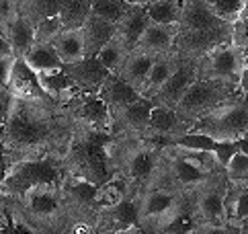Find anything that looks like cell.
<instances>
[{"label":"cell","instance_id":"d590c367","mask_svg":"<svg viewBox=\"0 0 248 234\" xmlns=\"http://www.w3.org/2000/svg\"><path fill=\"white\" fill-rule=\"evenodd\" d=\"M244 6H246V0H211L209 11L219 21H232L244 11Z\"/></svg>","mask_w":248,"mask_h":234},{"label":"cell","instance_id":"277c9868","mask_svg":"<svg viewBox=\"0 0 248 234\" xmlns=\"http://www.w3.org/2000/svg\"><path fill=\"white\" fill-rule=\"evenodd\" d=\"M76 163L80 173L84 175L86 181L91 183H103L109 177V163H107V152H105V136H93L91 140L82 142L74 152Z\"/></svg>","mask_w":248,"mask_h":234},{"label":"cell","instance_id":"ba28073f","mask_svg":"<svg viewBox=\"0 0 248 234\" xmlns=\"http://www.w3.org/2000/svg\"><path fill=\"white\" fill-rule=\"evenodd\" d=\"M54 46L60 53V58L64 60V64H78L84 58H88V50H86V37H84V29H66L62 31V35L54 41Z\"/></svg>","mask_w":248,"mask_h":234},{"label":"cell","instance_id":"7402d4cb","mask_svg":"<svg viewBox=\"0 0 248 234\" xmlns=\"http://www.w3.org/2000/svg\"><path fill=\"white\" fill-rule=\"evenodd\" d=\"M174 208V197L168 191H152L141 201V218H162Z\"/></svg>","mask_w":248,"mask_h":234},{"label":"cell","instance_id":"d6986e66","mask_svg":"<svg viewBox=\"0 0 248 234\" xmlns=\"http://www.w3.org/2000/svg\"><path fill=\"white\" fill-rule=\"evenodd\" d=\"M25 200H27V208L35 214V216H51L58 210V197L54 191H49V187H35L29 193H25Z\"/></svg>","mask_w":248,"mask_h":234},{"label":"cell","instance_id":"8992f818","mask_svg":"<svg viewBox=\"0 0 248 234\" xmlns=\"http://www.w3.org/2000/svg\"><path fill=\"white\" fill-rule=\"evenodd\" d=\"M64 70L78 84V88H91V91H94L96 86H105V83L111 78V72L103 66V62L96 56L84 58L82 62L70 64Z\"/></svg>","mask_w":248,"mask_h":234},{"label":"cell","instance_id":"cb8c5ba5","mask_svg":"<svg viewBox=\"0 0 248 234\" xmlns=\"http://www.w3.org/2000/svg\"><path fill=\"white\" fill-rule=\"evenodd\" d=\"M172 74H174V68L168 60H164V58L154 60V66H152V70H150V76H148L146 84H144V88H148L146 95H150V97L158 95L164 88V84L170 80Z\"/></svg>","mask_w":248,"mask_h":234},{"label":"cell","instance_id":"b9f144b4","mask_svg":"<svg viewBox=\"0 0 248 234\" xmlns=\"http://www.w3.org/2000/svg\"><path fill=\"white\" fill-rule=\"evenodd\" d=\"M68 0H37V13L41 19H49V17H58L62 8L66 6Z\"/></svg>","mask_w":248,"mask_h":234},{"label":"cell","instance_id":"f1b7e54d","mask_svg":"<svg viewBox=\"0 0 248 234\" xmlns=\"http://www.w3.org/2000/svg\"><path fill=\"white\" fill-rule=\"evenodd\" d=\"M199 212L209 222H219L226 216V203L224 197L217 191H207L199 197Z\"/></svg>","mask_w":248,"mask_h":234},{"label":"cell","instance_id":"816d5d0a","mask_svg":"<svg viewBox=\"0 0 248 234\" xmlns=\"http://www.w3.org/2000/svg\"><path fill=\"white\" fill-rule=\"evenodd\" d=\"M91 234H96V232H91Z\"/></svg>","mask_w":248,"mask_h":234},{"label":"cell","instance_id":"9c48e42d","mask_svg":"<svg viewBox=\"0 0 248 234\" xmlns=\"http://www.w3.org/2000/svg\"><path fill=\"white\" fill-rule=\"evenodd\" d=\"M193 83H195V70L191 66H183L179 70H174V74L164 84L162 91L156 95V99L164 107H172V105L179 107V103L183 101V97L187 95Z\"/></svg>","mask_w":248,"mask_h":234},{"label":"cell","instance_id":"5bb4252c","mask_svg":"<svg viewBox=\"0 0 248 234\" xmlns=\"http://www.w3.org/2000/svg\"><path fill=\"white\" fill-rule=\"evenodd\" d=\"M154 66V58L150 56L148 51H140V53H134L129 60H125V64H123V74L121 78L129 83L131 86H144L146 80L150 76V70Z\"/></svg>","mask_w":248,"mask_h":234},{"label":"cell","instance_id":"f546056e","mask_svg":"<svg viewBox=\"0 0 248 234\" xmlns=\"http://www.w3.org/2000/svg\"><path fill=\"white\" fill-rule=\"evenodd\" d=\"M113 220L125 228H134L141 220V203L136 200H123L113 208Z\"/></svg>","mask_w":248,"mask_h":234},{"label":"cell","instance_id":"ffe728a7","mask_svg":"<svg viewBox=\"0 0 248 234\" xmlns=\"http://www.w3.org/2000/svg\"><path fill=\"white\" fill-rule=\"evenodd\" d=\"M39 80L43 88H46V93L49 97H68L78 91V84L74 83L72 78L66 74V70H58V72H43L39 74Z\"/></svg>","mask_w":248,"mask_h":234},{"label":"cell","instance_id":"8fae6325","mask_svg":"<svg viewBox=\"0 0 248 234\" xmlns=\"http://www.w3.org/2000/svg\"><path fill=\"white\" fill-rule=\"evenodd\" d=\"M84 29V37H86V50H88V58L96 56L107 43L117 35V29L115 25L101 19V17L93 15L91 19L86 21V25L82 27Z\"/></svg>","mask_w":248,"mask_h":234},{"label":"cell","instance_id":"c3c4849f","mask_svg":"<svg viewBox=\"0 0 248 234\" xmlns=\"http://www.w3.org/2000/svg\"><path fill=\"white\" fill-rule=\"evenodd\" d=\"M242 25H244V31H246V37H248V2L242 11Z\"/></svg>","mask_w":248,"mask_h":234},{"label":"cell","instance_id":"836d02e7","mask_svg":"<svg viewBox=\"0 0 248 234\" xmlns=\"http://www.w3.org/2000/svg\"><path fill=\"white\" fill-rule=\"evenodd\" d=\"M62 31H64V25H62L60 15L41 19L35 27V43H54L62 35Z\"/></svg>","mask_w":248,"mask_h":234},{"label":"cell","instance_id":"44dd1931","mask_svg":"<svg viewBox=\"0 0 248 234\" xmlns=\"http://www.w3.org/2000/svg\"><path fill=\"white\" fill-rule=\"evenodd\" d=\"M8 41L15 50L16 56H27V51L35 46V29L31 27L29 21H23V19H16L11 25V31H8Z\"/></svg>","mask_w":248,"mask_h":234},{"label":"cell","instance_id":"7c38bea8","mask_svg":"<svg viewBox=\"0 0 248 234\" xmlns=\"http://www.w3.org/2000/svg\"><path fill=\"white\" fill-rule=\"evenodd\" d=\"M25 62H27L37 74H43V72H58V70L66 68L64 60L60 58L54 43H35L27 51V56H25Z\"/></svg>","mask_w":248,"mask_h":234},{"label":"cell","instance_id":"3957f363","mask_svg":"<svg viewBox=\"0 0 248 234\" xmlns=\"http://www.w3.org/2000/svg\"><path fill=\"white\" fill-rule=\"evenodd\" d=\"M230 88L226 83H217V80H195L187 95L183 97L179 103V109L187 115H199L203 111L211 109V107L219 105L230 95Z\"/></svg>","mask_w":248,"mask_h":234},{"label":"cell","instance_id":"f35d334b","mask_svg":"<svg viewBox=\"0 0 248 234\" xmlns=\"http://www.w3.org/2000/svg\"><path fill=\"white\" fill-rule=\"evenodd\" d=\"M70 193H72L78 201L93 203V201H96V197H99V187H96V183H91V181H86V179H80V181L72 183Z\"/></svg>","mask_w":248,"mask_h":234},{"label":"cell","instance_id":"1f68e13d","mask_svg":"<svg viewBox=\"0 0 248 234\" xmlns=\"http://www.w3.org/2000/svg\"><path fill=\"white\" fill-rule=\"evenodd\" d=\"M179 123V117H176L172 107H154L152 109V115H150V128L160 132V134H166V132H172Z\"/></svg>","mask_w":248,"mask_h":234},{"label":"cell","instance_id":"74e56055","mask_svg":"<svg viewBox=\"0 0 248 234\" xmlns=\"http://www.w3.org/2000/svg\"><path fill=\"white\" fill-rule=\"evenodd\" d=\"M195 230V220L191 214H174L164 224L166 234H191Z\"/></svg>","mask_w":248,"mask_h":234},{"label":"cell","instance_id":"60d3db41","mask_svg":"<svg viewBox=\"0 0 248 234\" xmlns=\"http://www.w3.org/2000/svg\"><path fill=\"white\" fill-rule=\"evenodd\" d=\"M226 168H228V175L232 177L234 181H246L248 179V156L242 154V152H238Z\"/></svg>","mask_w":248,"mask_h":234},{"label":"cell","instance_id":"f6af8a7d","mask_svg":"<svg viewBox=\"0 0 248 234\" xmlns=\"http://www.w3.org/2000/svg\"><path fill=\"white\" fill-rule=\"evenodd\" d=\"M236 142H238V148H240L242 154L248 156V134H244V136H242V138H238Z\"/></svg>","mask_w":248,"mask_h":234},{"label":"cell","instance_id":"484cf974","mask_svg":"<svg viewBox=\"0 0 248 234\" xmlns=\"http://www.w3.org/2000/svg\"><path fill=\"white\" fill-rule=\"evenodd\" d=\"M125 48H127V43L123 41V37L117 33L107 43V46H105L99 53H96V58L103 62V66L107 68L109 72H113V70H117L123 64V58H125Z\"/></svg>","mask_w":248,"mask_h":234},{"label":"cell","instance_id":"603a6c76","mask_svg":"<svg viewBox=\"0 0 248 234\" xmlns=\"http://www.w3.org/2000/svg\"><path fill=\"white\" fill-rule=\"evenodd\" d=\"M140 46L144 51L152 53V51H166L172 46V33L168 27L164 25H150L144 37L140 39Z\"/></svg>","mask_w":248,"mask_h":234},{"label":"cell","instance_id":"9a60e30c","mask_svg":"<svg viewBox=\"0 0 248 234\" xmlns=\"http://www.w3.org/2000/svg\"><path fill=\"white\" fill-rule=\"evenodd\" d=\"M80 117L99 130H105L111 119V107L101 95H86L80 103Z\"/></svg>","mask_w":248,"mask_h":234},{"label":"cell","instance_id":"2e32d148","mask_svg":"<svg viewBox=\"0 0 248 234\" xmlns=\"http://www.w3.org/2000/svg\"><path fill=\"white\" fill-rule=\"evenodd\" d=\"M93 17V0H68L62 8L60 19L66 29H82L86 21Z\"/></svg>","mask_w":248,"mask_h":234},{"label":"cell","instance_id":"e575fe53","mask_svg":"<svg viewBox=\"0 0 248 234\" xmlns=\"http://www.w3.org/2000/svg\"><path fill=\"white\" fill-rule=\"evenodd\" d=\"M176 144L187 150H193V152H214L216 150V144L217 140L207 136V134H201V132H193V134H185L176 140Z\"/></svg>","mask_w":248,"mask_h":234},{"label":"cell","instance_id":"7a4b0ae2","mask_svg":"<svg viewBox=\"0 0 248 234\" xmlns=\"http://www.w3.org/2000/svg\"><path fill=\"white\" fill-rule=\"evenodd\" d=\"M60 181L58 168L47 160H27L13 168L4 179V187L16 193H29L35 187H54Z\"/></svg>","mask_w":248,"mask_h":234},{"label":"cell","instance_id":"d4e9b609","mask_svg":"<svg viewBox=\"0 0 248 234\" xmlns=\"http://www.w3.org/2000/svg\"><path fill=\"white\" fill-rule=\"evenodd\" d=\"M185 23H187L189 31H209V29H216L219 27V19L209 11V8L201 6V4H195L191 6L187 15H185Z\"/></svg>","mask_w":248,"mask_h":234},{"label":"cell","instance_id":"ee69618b","mask_svg":"<svg viewBox=\"0 0 248 234\" xmlns=\"http://www.w3.org/2000/svg\"><path fill=\"white\" fill-rule=\"evenodd\" d=\"M234 216H236V220H246L248 218V191L238 195V200L234 203Z\"/></svg>","mask_w":248,"mask_h":234},{"label":"cell","instance_id":"7bdbcfd3","mask_svg":"<svg viewBox=\"0 0 248 234\" xmlns=\"http://www.w3.org/2000/svg\"><path fill=\"white\" fill-rule=\"evenodd\" d=\"M2 234H33L25 224L15 222L11 216H4V226H2Z\"/></svg>","mask_w":248,"mask_h":234},{"label":"cell","instance_id":"30bf717a","mask_svg":"<svg viewBox=\"0 0 248 234\" xmlns=\"http://www.w3.org/2000/svg\"><path fill=\"white\" fill-rule=\"evenodd\" d=\"M101 97L109 103V107H115V109L125 111L129 105L138 103L141 97V93L136 91V86H131L129 83H125L121 76H111L103 86Z\"/></svg>","mask_w":248,"mask_h":234},{"label":"cell","instance_id":"5b68a950","mask_svg":"<svg viewBox=\"0 0 248 234\" xmlns=\"http://www.w3.org/2000/svg\"><path fill=\"white\" fill-rule=\"evenodd\" d=\"M6 88L15 97H23V99H47L49 97L41 84L39 74L25 62V58H16Z\"/></svg>","mask_w":248,"mask_h":234},{"label":"cell","instance_id":"6da1fadb","mask_svg":"<svg viewBox=\"0 0 248 234\" xmlns=\"http://www.w3.org/2000/svg\"><path fill=\"white\" fill-rule=\"evenodd\" d=\"M195 132L217 136V140H232L234 136L242 138L244 134H248V107H221L203 117L201 123L195 125Z\"/></svg>","mask_w":248,"mask_h":234},{"label":"cell","instance_id":"d6a6232c","mask_svg":"<svg viewBox=\"0 0 248 234\" xmlns=\"http://www.w3.org/2000/svg\"><path fill=\"white\" fill-rule=\"evenodd\" d=\"M129 175L138 179V181H141V179H148L150 173H152L154 168V154L150 150H138L134 152V156L129 158Z\"/></svg>","mask_w":248,"mask_h":234},{"label":"cell","instance_id":"e0dca14e","mask_svg":"<svg viewBox=\"0 0 248 234\" xmlns=\"http://www.w3.org/2000/svg\"><path fill=\"white\" fill-rule=\"evenodd\" d=\"M146 13L152 25L170 27L172 23L179 21L181 6H179V0H152V2H148Z\"/></svg>","mask_w":248,"mask_h":234},{"label":"cell","instance_id":"681fc988","mask_svg":"<svg viewBox=\"0 0 248 234\" xmlns=\"http://www.w3.org/2000/svg\"><path fill=\"white\" fill-rule=\"evenodd\" d=\"M115 234H138L134 228H123V230H119V232H115Z\"/></svg>","mask_w":248,"mask_h":234},{"label":"cell","instance_id":"ab89813d","mask_svg":"<svg viewBox=\"0 0 248 234\" xmlns=\"http://www.w3.org/2000/svg\"><path fill=\"white\" fill-rule=\"evenodd\" d=\"M238 152H240V148H238V142L236 140H217L216 150H214V156H216V160H217L221 167H228Z\"/></svg>","mask_w":248,"mask_h":234},{"label":"cell","instance_id":"f907efd6","mask_svg":"<svg viewBox=\"0 0 248 234\" xmlns=\"http://www.w3.org/2000/svg\"><path fill=\"white\" fill-rule=\"evenodd\" d=\"M129 2H136V4H140V2H148V0H129Z\"/></svg>","mask_w":248,"mask_h":234},{"label":"cell","instance_id":"83f0119b","mask_svg":"<svg viewBox=\"0 0 248 234\" xmlns=\"http://www.w3.org/2000/svg\"><path fill=\"white\" fill-rule=\"evenodd\" d=\"M129 6L123 0H93V15L109 23H121V19L127 15Z\"/></svg>","mask_w":248,"mask_h":234},{"label":"cell","instance_id":"4dcf8cb0","mask_svg":"<svg viewBox=\"0 0 248 234\" xmlns=\"http://www.w3.org/2000/svg\"><path fill=\"white\" fill-rule=\"evenodd\" d=\"M152 103H150V99H140L138 103L129 105L125 111H123V117H125V121L131 125V128L136 130H141L150 125V115H152Z\"/></svg>","mask_w":248,"mask_h":234},{"label":"cell","instance_id":"ac0fdd59","mask_svg":"<svg viewBox=\"0 0 248 234\" xmlns=\"http://www.w3.org/2000/svg\"><path fill=\"white\" fill-rule=\"evenodd\" d=\"M238 68H240V56H238V51L232 48L217 50L214 56H211V72H214L217 78L234 80L238 76Z\"/></svg>","mask_w":248,"mask_h":234},{"label":"cell","instance_id":"7dc6e473","mask_svg":"<svg viewBox=\"0 0 248 234\" xmlns=\"http://www.w3.org/2000/svg\"><path fill=\"white\" fill-rule=\"evenodd\" d=\"M201 234H230V232L226 228H221V226H207Z\"/></svg>","mask_w":248,"mask_h":234},{"label":"cell","instance_id":"52a82bcc","mask_svg":"<svg viewBox=\"0 0 248 234\" xmlns=\"http://www.w3.org/2000/svg\"><path fill=\"white\" fill-rule=\"evenodd\" d=\"M6 136L15 144H35L46 136V125L27 113H15L6 117Z\"/></svg>","mask_w":248,"mask_h":234},{"label":"cell","instance_id":"4316f807","mask_svg":"<svg viewBox=\"0 0 248 234\" xmlns=\"http://www.w3.org/2000/svg\"><path fill=\"white\" fill-rule=\"evenodd\" d=\"M172 170H174V177L179 179L183 185L199 183L203 175H205V167H203L199 160H191V158H176Z\"/></svg>","mask_w":248,"mask_h":234},{"label":"cell","instance_id":"8d00e7d4","mask_svg":"<svg viewBox=\"0 0 248 234\" xmlns=\"http://www.w3.org/2000/svg\"><path fill=\"white\" fill-rule=\"evenodd\" d=\"M125 197H123V183L121 181H111V183H105L103 187H99V197L96 201L101 205H119Z\"/></svg>","mask_w":248,"mask_h":234},{"label":"cell","instance_id":"4fadbf2b","mask_svg":"<svg viewBox=\"0 0 248 234\" xmlns=\"http://www.w3.org/2000/svg\"><path fill=\"white\" fill-rule=\"evenodd\" d=\"M152 25L148 19V13H146V6H136V8H129L127 15L121 19L119 23V35L123 37V41L127 46H136L140 43V39L144 37L146 29Z\"/></svg>","mask_w":248,"mask_h":234},{"label":"cell","instance_id":"bcb514c9","mask_svg":"<svg viewBox=\"0 0 248 234\" xmlns=\"http://www.w3.org/2000/svg\"><path fill=\"white\" fill-rule=\"evenodd\" d=\"M240 86H242V91L248 95V64H246V68L240 72Z\"/></svg>","mask_w":248,"mask_h":234}]
</instances>
